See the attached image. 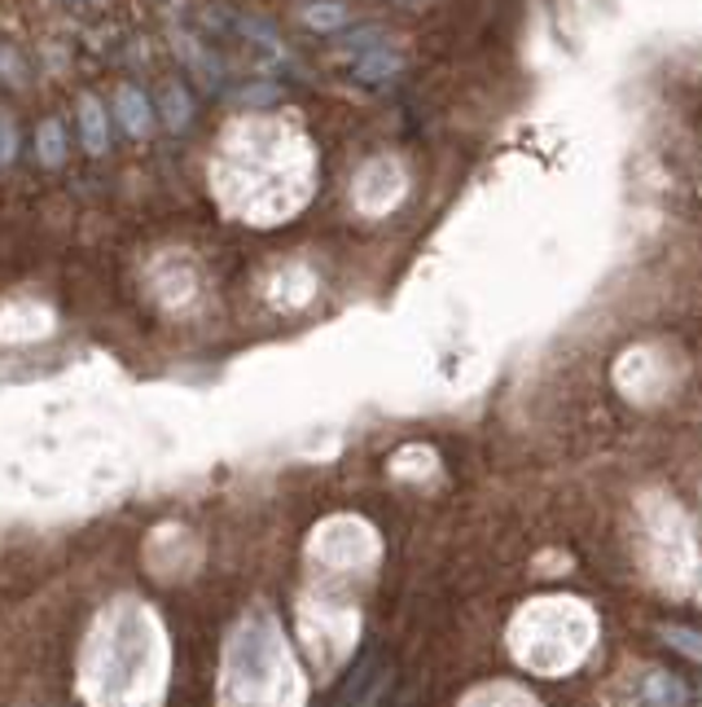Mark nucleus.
Segmentation results:
<instances>
[{
  "label": "nucleus",
  "mask_w": 702,
  "mask_h": 707,
  "mask_svg": "<svg viewBox=\"0 0 702 707\" xmlns=\"http://www.w3.org/2000/svg\"><path fill=\"white\" fill-rule=\"evenodd\" d=\"M645 707H680L685 703V681H676L671 672H650L645 689H641Z\"/></svg>",
  "instance_id": "1"
},
{
  "label": "nucleus",
  "mask_w": 702,
  "mask_h": 707,
  "mask_svg": "<svg viewBox=\"0 0 702 707\" xmlns=\"http://www.w3.org/2000/svg\"><path fill=\"white\" fill-rule=\"evenodd\" d=\"M119 106H124L128 132H145L150 128V106H145V97H137V89H124L119 93Z\"/></svg>",
  "instance_id": "2"
},
{
  "label": "nucleus",
  "mask_w": 702,
  "mask_h": 707,
  "mask_svg": "<svg viewBox=\"0 0 702 707\" xmlns=\"http://www.w3.org/2000/svg\"><path fill=\"white\" fill-rule=\"evenodd\" d=\"M80 119H84V146H89V150H106V119H102V106H97L93 97L84 102Z\"/></svg>",
  "instance_id": "3"
},
{
  "label": "nucleus",
  "mask_w": 702,
  "mask_h": 707,
  "mask_svg": "<svg viewBox=\"0 0 702 707\" xmlns=\"http://www.w3.org/2000/svg\"><path fill=\"white\" fill-rule=\"evenodd\" d=\"M663 641L667 646H676L680 654H689V659H702V633H693V628H663Z\"/></svg>",
  "instance_id": "4"
},
{
  "label": "nucleus",
  "mask_w": 702,
  "mask_h": 707,
  "mask_svg": "<svg viewBox=\"0 0 702 707\" xmlns=\"http://www.w3.org/2000/svg\"><path fill=\"white\" fill-rule=\"evenodd\" d=\"M396 67H400V62H396V58H387V49H378L370 62H361V76H365V80H378V76H391Z\"/></svg>",
  "instance_id": "5"
},
{
  "label": "nucleus",
  "mask_w": 702,
  "mask_h": 707,
  "mask_svg": "<svg viewBox=\"0 0 702 707\" xmlns=\"http://www.w3.org/2000/svg\"><path fill=\"white\" fill-rule=\"evenodd\" d=\"M45 163H62V128L58 124H45Z\"/></svg>",
  "instance_id": "6"
},
{
  "label": "nucleus",
  "mask_w": 702,
  "mask_h": 707,
  "mask_svg": "<svg viewBox=\"0 0 702 707\" xmlns=\"http://www.w3.org/2000/svg\"><path fill=\"white\" fill-rule=\"evenodd\" d=\"M307 19H312V23H320V27H329V23H338V19H342V10H312Z\"/></svg>",
  "instance_id": "7"
}]
</instances>
